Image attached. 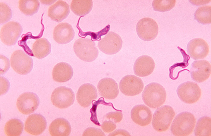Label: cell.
<instances>
[{
	"mask_svg": "<svg viewBox=\"0 0 211 136\" xmlns=\"http://www.w3.org/2000/svg\"><path fill=\"white\" fill-rule=\"evenodd\" d=\"M73 70L69 64L60 62L54 67L52 71L53 80L58 82L64 83L70 80L72 77Z\"/></svg>",
	"mask_w": 211,
	"mask_h": 136,
	"instance_id": "7402d4cb",
	"label": "cell"
},
{
	"mask_svg": "<svg viewBox=\"0 0 211 136\" xmlns=\"http://www.w3.org/2000/svg\"><path fill=\"white\" fill-rule=\"evenodd\" d=\"M211 119L207 116H203L197 121L194 130L196 136L211 135Z\"/></svg>",
	"mask_w": 211,
	"mask_h": 136,
	"instance_id": "484cf974",
	"label": "cell"
},
{
	"mask_svg": "<svg viewBox=\"0 0 211 136\" xmlns=\"http://www.w3.org/2000/svg\"><path fill=\"white\" fill-rule=\"evenodd\" d=\"M83 136H105L104 133L100 129L94 128H89L83 132Z\"/></svg>",
	"mask_w": 211,
	"mask_h": 136,
	"instance_id": "836d02e7",
	"label": "cell"
},
{
	"mask_svg": "<svg viewBox=\"0 0 211 136\" xmlns=\"http://www.w3.org/2000/svg\"><path fill=\"white\" fill-rule=\"evenodd\" d=\"M125 135V136H130V135L129 133L127 131L124 130H115V131L111 133L109 135V136H114V135Z\"/></svg>",
	"mask_w": 211,
	"mask_h": 136,
	"instance_id": "e575fe53",
	"label": "cell"
},
{
	"mask_svg": "<svg viewBox=\"0 0 211 136\" xmlns=\"http://www.w3.org/2000/svg\"><path fill=\"white\" fill-rule=\"evenodd\" d=\"M71 127L69 122L65 119L59 118L53 120L49 127L51 136H67L70 134Z\"/></svg>",
	"mask_w": 211,
	"mask_h": 136,
	"instance_id": "603a6c76",
	"label": "cell"
},
{
	"mask_svg": "<svg viewBox=\"0 0 211 136\" xmlns=\"http://www.w3.org/2000/svg\"><path fill=\"white\" fill-rule=\"evenodd\" d=\"M176 2V0H154L152 5L154 11L163 12L172 9Z\"/></svg>",
	"mask_w": 211,
	"mask_h": 136,
	"instance_id": "f546056e",
	"label": "cell"
},
{
	"mask_svg": "<svg viewBox=\"0 0 211 136\" xmlns=\"http://www.w3.org/2000/svg\"><path fill=\"white\" fill-rule=\"evenodd\" d=\"M121 92L128 96L137 95L142 91L143 83L140 78L133 75H127L122 78L119 83Z\"/></svg>",
	"mask_w": 211,
	"mask_h": 136,
	"instance_id": "9c48e42d",
	"label": "cell"
},
{
	"mask_svg": "<svg viewBox=\"0 0 211 136\" xmlns=\"http://www.w3.org/2000/svg\"><path fill=\"white\" fill-rule=\"evenodd\" d=\"M23 31L20 24L14 21H9L3 25L0 30L1 41L8 46L15 44Z\"/></svg>",
	"mask_w": 211,
	"mask_h": 136,
	"instance_id": "30bf717a",
	"label": "cell"
},
{
	"mask_svg": "<svg viewBox=\"0 0 211 136\" xmlns=\"http://www.w3.org/2000/svg\"><path fill=\"white\" fill-rule=\"evenodd\" d=\"M0 24L9 21L11 18L12 12L9 7L5 3L0 2Z\"/></svg>",
	"mask_w": 211,
	"mask_h": 136,
	"instance_id": "4dcf8cb0",
	"label": "cell"
},
{
	"mask_svg": "<svg viewBox=\"0 0 211 136\" xmlns=\"http://www.w3.org/2000/svg\"><path fill=\"white\" fill-rule=\"evenodd\" d=\"M46 127V121L42 115L34 114L29 115L25 123V130L33 135L41 134Z\"/></svg>",
	"mask_w": 211,
	"mask_h": 136,
	"instance_id": "9a60e30c",
	"label": "cell"
},
{
	"mask_svg": "<svg viewBox=\"0 0 211 136\" xmlns=\"http://www.w3.org/2000/svg\"><path fill=\"white\" fill-rule=\"evenodd\" d=\"M39 104V99L35 93L27 92L20 95L18 97L16 103L19 112L24 115L33 113L38 108Z\"/></svg>",
	"mask_w": 211,
	"mask_h": 136,
	"instance_id": "7c38bea8",
	"label": "cell"
},
{
	"mask_svg": "<svg viewBox=\"0 0 211 136\" xmlns=\"http://www.w3.org/2000/svg\"><path fill=\"white\" fill-rule=\"evenodd\" d=\"M116 127V125L115 123L110 120L104 121L101 125L102 129L106 133H109L113 131Z\"/></svg>",
	"mask_w": 211,
	"mask_h": 136,
	"instance_id": "d6a6232c",
	"label": "cell"
},
{
	"mask_svg": "<svg viewBox=\"0 0 211 136\" xmlns=\"http://www.w3.org/2000/svg\"><path fill=\"white\" fill-rule=\"evenodd\" d=\"M93 6L92 0H73L71 4L70 8L76 15L84 16L91 11Z\"/></svg>",
	"mask_w": 211,
	"mask_h": 136,
	"instance_id": "d4e9b609",
	"label": "cell"
},
{
	"mask_svg": "<svg viewBox=\"0 0 211 136\" xmlns=\"http://www.w3.org/2000/svg\"><path fill=\"white\" fill-rule=\"evenodd\" d=\"M175 115L174 110L169 105H165L158 108L153 116V128L158 132L166 131L169 127Z\"/></svg>",
	"mask_w": 211,
	"mask_h": 136,
	"instance_id": "277c9868",
	"label": "cell"
},
{
	"mask_svg": "<svg viewBox=\"0 0 211 136\" xmlns=\"http://www.w3.org/2000/svg\"><path fill=\"white\" fill-rule=\"evenodd\" d=\"M155 66L153 60L147 55L139 57L135 61L134 66L135 74L139 77H145L153 72Z\"/></svg>",
	"mask_w": 211,
	"mask_h": 136,
	"instance_id": "ffe728a7",
	"label": "cell"
},
{
	"mask_svg": "<svg viewBox=\"0 0 211 136\" xmlns=\"http://www.w3.org/2000/svg\"><path fill=\"white\" fill-rule=\"evenodd\" d=\"M24 124L20 120L14 118L10 120L6 123L4 131L7 136H20L22 133Z\"/></svg>",
	"mask_w": 211,
	"mask_h": 136,
	"instance_id": "4316f807",
	"label": "cell"
},
{
	"mask_svg": "<svg viewBox=\"0 0 211 136\" xmlns=\"http://www.w3.org/2000/svg\"><path fill=\"white\" fill-rule=\"evenodd\" d=\"M75 35L74 31L68 23H61L56 26L53 32L54 40L60 44H67L74 39Z\"/></svg>",
	"mask_w": 211,
	"mask_h": 136,
	"instance_id": "e0dca14e",
	"label": "cell"
},
{
	"mask_svg": "<svg viewBox=\"0 0 211 136\" xmlns=\"http://www.w3.org/2000/svg\"><path fill=\"white\" fill-rule=\"evenodd\" d=\"M196 122L195 118L192 113L187 112L180 113L172 124L171 133L175 136H188L193 132Z\"/></svg>",
	"mask_w": 211,
	"mask_h": 136,
	"instance_id": "7a4b0ae2",
	"label": "cell"
},
{
	"mask_svg": "<svg viewBox=\"0 0 211 136\" xmlns=\"http://www.w3.org/2000/svg\"><path fill=\"white\" fill-rule=\"evenodd\" d=\"M136 30L138 37L146 41L152 40L157 36L158 26L156 21L150 18H145L137 23Z\"/></svg>",
	"mask_w": 211,
	"mask_h": 136,
	"instance_id": "ba28073f",
	"label": "cell"
},
{
	"mask_svg": "<svg viewBox=\"0 0 211 136\" xmlns=\"http://www.w3.org/2000/svg\"><path fill=\"white\" fill-rule=\"evenodd\" d=\"M32 50L35 57L39 59H43L50 53L51 45L45 38L38 39L33 44Z\"/></svg>",
	"mask_w": 211,
	"mask_h": 136,
	"instance_id": "cb8c5ba5",
	"label": "cell"
},
{
	"mask_svg": "<svg viewBox=\"0 0 211 136\" xmlns=\"http://www.w3.org/2000/svg\"><path fill=\"white\" fill-rule=\"evenodd\" d=\"M70 12L69 5L64 1L59 0L49 7L48 15L52 20L59 22L68 16Z\"/></svg>",
	"mask_w": 211,
	"mask_h": 136,
	"instance_id": "44dd1931",
	"label": "cell"
},
{
	"mask_svg": "<svg viewBox=\"0 0 211 136\" xmlns=\"http://www.w3.org/2000/svg\"><path fill=\"white\" fill-rule=\"evenodd\" d=\"M97 89L101 96L109 99L116 98L119 92L117 84L110 78H105L100 80L98 84Z\"/></svg>",
	"mask_w": 211,
	"mask_h": 136,
	"instance_id": "ac0fdd59",
	"label": "cell"
},
{
	"mask_svg": "<svg viewBox=\"0 0 211 136\" xmlns=\"http://www.w3.org/2000/svg\"><path fill=\"white\" fill-rule=\"evenodd\" d=\"M177 93L180 99L184 102L193 104L200 99L201 90L196 83L187 81L180 84L177 89Z\"/></svg>",
	"mask_w": 211,
	"mask_h": 136,
	"instance_id": "8992f818",
	"label": "cell"
},
{
	"mask_svg": "<svg viewBox=\"0 0 211 136\" xmlns=\"http://www.w3.org/2000/svg\"><path fill=\"white\" fill-rule=\"evenodd\" d=\"M52 104L60 108H65L74 102L75 95L71 88L61 86L55 89L51 96Z\"/></svg>",
	"mask_w": 211,
	"mask_h": 136,
	"instance_id": "52a82bcc",
	"label": "cell"
},
{
	"mask_svg": "<svg viewBox=\"0 0 211 136\" xmlns=\"http://www.w3.org/2000/svg\"><path fill=\"white\" fill-rule=\"evenodd\" d=\"M108 119L111 120L115 123L120 122L122 119L123 115L122 112L119 111L110 112L107 114L105 116Z\"/></svg>",
	"mask_w": 211,
	"mask_h": 136,
	"instance_id": "1f68e13d",
	"label": "cell"
},
{
	"mask_svg": "<svg viewBox=\"0 0 211 136\" xmlns=\"http://www.w3.org/2000/svg\"><path fill=\"white\" fill-rule=\"evenodd\" d=\"M10 62L14 70L20 75L29 73L33 67L32 58L21 50H17L13 52L10 58Z\"/></svg>",
	"mask_w": 211,
	"mask_h": 136,
	"instance_id": "5b68a950",
	"label": "cell"
},
{
	"mask_svg": "<svg viewBox=\"0 0 211 136\" xmlns=\"http://www.w3.org/2000/svg\"><path fill=\"white\" fill-rule=\"evenodd\" d=\"M211 66L210 63L205 60H196L191 64L190 70L192 79L198 83L207 79L211 74Z\"/></svg>",
	"mask_w": 211,
	"mask_h": 136,
	"instance_id": "4fadbf2b",
	"label": "cell"
},
{
	"mask_svg": "<svg viewBox=\"0 0 211 136\" xmlns=\"http://www.w3.org/2000/svg\"><path fill=\"white\" fill-rule=\"evenodd\" d=\"M40 4L38 0H19L18 8L24 14L32 16L37 13L40 7Z\"/></svg>",
	"mask_w": 211,
	"mask_h": 136,
	"instance_id": "83f0119b",
	"label": "cell"
},
{
	"mask_svg": "<svg viewBox=\"0 0 211 136\" xmlns=\"http://www.w3.org/2000/svg\"><path fill=\"white\" fill-rule=\"evenodd\" d=\"M122 45V41L120 36L115 33L110 31L98 42V46L104 53L112 55L119 51Z\"/></svg>",
	"mask_w": 211,
	"mask_h": 136,
	"instance_id": "8fae6325",
	"label": "cell"
},
{
	"mask_svg": "<svg viewBox=\"0 0 211 136\" xmlns=\"http://www.w3.org/2000/svg\"><path fill=\"white\" fill-rule=\"evenodd\" d=\"M194 18L198 22L204 24L211 22V6L203 5L199 7L194 14Z\"/></svg>",
	"mask_w": 211,
	"mask_h": 136,
	"instance_id": "f1b7e54d",
	"label": "cell"
},
{
	"mask_svg": "<svg viewBox=\"0 0 211 136\" xmlns=\"http://www.w3.org/2000/svg\"><path fill=\"white\" fill-rule=\"evenodd\" d=\"M73 48L77 56L84 61H93L98 55L95 43L89 38H79L75 42Z\"/></svg>",
	"mask_w": 211,
	"mask_h": 136,
	"instance_id": "3957f363",
	"label": "cell"
},
{
	"mask_svg": "<svg viewBox=\"0 0 211 136\" xmlns=\"http://www.w3.org/2000/svg\"><path fill=\"white\" fill-rule=\"evenodd\" d=\"M209 47L207 42L200 38L193 39L188 43L187 50L190 57L195 60L205 58L209 52Z\"/></svg>",
	"mask_w": 211,
	"mask_h": 136,
	"instance_id": "5bb4252c",
	"label": "cell"
},
{
	"mask_svg": "<svg viewBox=\"0 0 211 136\" xmlns=\"http://www.w3.org/2000/svg\"><path fill=\"white\" fill-rule=\"evenodd\" d=\"M131 115L132 120L136 124L145 126L150 123L152 113L147 106L143 105H138L133 108Z\"/></svg>",
	"mask_w": 211,
	"mask_h": 136,
	"instance_id": "d6986e66",
	"label": "cell"
},
{
	"mask_svg": "<svg viewBox=\"0 0 211 136\" xmlns=\"http://www.w3.org/2000/svg\"><path fill=\"white\" fill-rule=\"evenodd\" d=\"M97 97L96 88L93 85L85 83L79 88L76 95V99L78 103L82 106L87 107Z\"/></svg>",
	"mask_w": 211,
	"mask_h": 136,
	"instance_id": "2e32d148",
	"label": "cell"
},
{
	"mask_svg": "<svg viewBox=\"0 0 211 136\" xmlns=\"http://www.w3.org/2000/svg\"><path fill=\"white\" fill-rule=\"evenodd\" d=\"M142 97L144 103L152 108H157L164 104L166 98L164 88L156 83H151L144 88Z\"/></svg>",
	"mask_w": 211,
	"mask_h": 136,
	"instance_id": "6da1fadb",
	"label": "cell"
}]
</instances>
